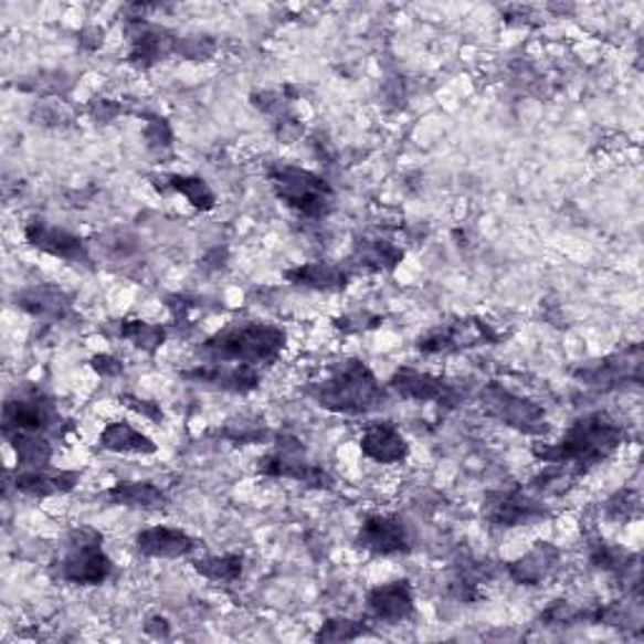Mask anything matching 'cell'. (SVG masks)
Masks as SVG:
<instances>
[{
    "label": "cell",
    "instance_id": "1",
    "mask_svg": "<svg viewBox=\"0 0 644 644\" xmlns=\"http://www.w3.org/2000/svg\"><path fill=\"white\" fill-rule=\"evenodd\" d=\"M627 441V431L606 413H589L569 425L557 443H534L531 453L543 464H564L579 476L604 464Z\"/></svg>",
    "mask_w": 644,
    "mask_h": 644
},
{
    "label": "cell",
    "instance_id": "2",
    "mask_svg": "<svg viewBox=\"0 0 644 644\" xmlns=\"http://www.w3.org/2000/svg\"><path fill=\"white\" fill-rule=\"evenodd\" d=\"M330 413L368 415L386 403V388L362 360H345L307 390Z\"/></svg>",
    "mask_w": 644,
    "mask_h": 644
},
{
    "label": "cell",
    "instance_id": "3",
    "mask_svg": "<svg viewBox=\"0 0 644 644\" xmlns=\"http://www.w3.org/2000/svg\"><path fill=\"white\" fill-rule=\"evenodd\" d=\"M287 332L267 323L230 325L199 345L204 362H242V366H270L285 350Z\"/></svg>",
    "mask_w": 644,
    "mask_h": 644
},
{
    "label": "cell",
    "instance_id": "4",
    "mask_svg": "<svg viewBox=\"0 0 644 644\" xmlns=\"http://www.w3.org/2000/svg\"><path fill=\"white\" fill-rule=\"evenodd\" d=\"M114 574V561L104 551L102 531L91 526H78L68 531L63 543V557L56 564V577L68 584L98 587Z\"/></svg>",
    "mask_w": 644,
    "mask_h": 644
},
{
    "label": "cell",
    "instance_id": "5",
    "mask_svg": "<svg viewBox=\"0 0 644 644\" xmlns=\"http://www.w3.org/2000/svg\"><path fill=\"white\" fill-rule=\"evenodd\" d=\"M270 184L279 202L305 220H325L335 207V192L328 181L303 167H272Z\"/></svg>",
    "mask_w": 644,
    "mask_h": 644
},
{
    "label": "cell",
    "instance_id": "6",
    "mask_svg": "<svg viewBox=\"0 0 644 644\" xmlns=\"http://www.w3.org/2000/svg\"><path fill=\"white\" fill-rule=\"evenodd\" d=\"M257 471L270 478H293L310 488H332L335 478L320 464L307 458L305 446L295 435L279 433L275 439V448L267 456L260 458Z\"/></svg>",
    "mask_w": 644,
    "mask_h": 644
},
{
    "label": "cell",
    "instance_id": "7",
    "mask_svg": "<svg viewBox=\"0 0 644 644\" xmlns=\"http://www.w3.org/2000/svg\"><path fill=\"white\" fill-rule=\"evenodd\" d=\"M61 411L53 398L41 393L39 388H21L8 398L3 405V435L13 433H61Z\"/></svg>",
    "mask_w": 644,
    "mask_h": 644
},
{
    "label": "cell",
    "instance_id": "8",
    "mask_svg": "<svg viewBox=\"0 0 644 644\" xmlns=\"http://www.w3.org/2000/svg\"><path fill=\"white\" fill-rule=\"evenodd\" d=\"M478 403H481V411H484V415H488V419L509 425V429L519 433L541 435L549 431L547 413H543L541 405L529 401V398L511 393L509 388H504L498 383H488L481 388Z\"/></svg>",
    "mask_w": 644,
    "mask_h": 644
},
{
    "label": "cell",
    "instance_id": "9",
    "mask_svg": "<svg viewBox=\"0 0 644 644\" xmlns=\"http://www.w3.org/2000/svg\"><path fill=\"white\" fill-rule=\"evenodd\" d=\"M498 335L492 323L481 320V317H471V320H456V323H443L439 328L429 330L419 338V350L425 356H446V352H458L471 345L481 342H498Z\"/></svg>",
    "mask_w": 644,
    "mask_h": 644
},
{
    "label": "cell",
    "instance_id": "10",
    "mask_svg": "<svg viewBox=\"0 0 644 644\" xmlns=\"http://www.w3.org/2000/svg\"><path fill=\"white\" fill-rule=\"evenodd\" d=\"M547 516V506L537 498L526 496L519 486L498 488V492L486 494L484 498V519L492 526H498V529H514V526L541 521Z\"/></svg>",
    "mask_w": 644,
    "mask_h": 644
},
{
    "label": "cell",
    "instance_id": "11",
    "mask_svg": "<svg viewBox=\"0 0 644 644\" xmlns=\"http://www.w3.org/2000/svg\"><path fill=\"white\" fill-rule=\"evenodd\" d=\"M358 547L376 557L408 555L413 549V531L405 519L395 514H373L360 524Z\"/></svg>",
    "mask_w": 644,
    "mask_h": 644
},
{
    "label": "cell",
    "instance_id": "12",
    "mask_svg": "<svg viewBox=\"0 0 644 644\" xmlns=\"http://www.w3.org/2000/svg\"><path fill=\"white\" fill-rule=\"evenodd\" d=\"M23 234H25V240H29V244H33L35 250L45 252V255L59 257L63 262H68V265L86 267V270L94 265L86 242L76 237V234H71L68 230H61V226L56 224H51L45 220H31L29 224H25Z\"/></svg>",
    "mask_w": 644,
    "mask_h": 644
},
{
    "label": "cell",
    "instance_id": "13",
    "mask_svg": "<svg viewBox=\"0 0 644 644\" xmlns=\"http://www.w3.org/2000/svg\"><path fill=\"white\" fill-rule=\"evenodd\" d=\"M644 356L640 345H632L624 352H614L610 358L594 360L592 366L577 370V378L584 380L587 386H597L604 390L622 388L627 383H640L642 380Z\"/></svg>",
    "mask_w": 644,
    "mask_h": 644
},
{
    "label": "cell",
    "instance_id": "14",
    "mask_svg": "<svg viewBox=\"0 0 644 644\" xmlns=\"http://www.w3.org/2000/svg\"><path fill=\"white\" fill-rule=\"evenodd\" d=\"M390 388H393L398 395L408 398V401L439 403L448 408L461 403V390L453 383H448L446 378L421 373V370H413V368L395 370L393 378H390Z\"/></svg>",
    "mask_w": 644,
    "mask_h": 644
},
{
    "label": "cell",
    "instance_id": "15",
    "mask_svg": "<svg viewBox=\"0 0 644 644\" xmlns=\"http://www.w3.org/2000/svg\"><path fill=\"white\" fill-rule=\"evenodd\" d=\"M184 380H192L197 386H207L224 393H252L260 386V370L255 366H242V362H202L199 368L184 370Z\"/></svg>",
    "mask_w": 644,
    "mask_h": 644
},
{
    "label": "cell",
    "instance_id": "16",
    "mask_svg": "<svg viewBox=\"0 0 644 644\" xmlns=\"http://www.w3.org/2000/svg\"><path fill=\"white\" fill-rule=\"evenodd\" d=\"M129 39H131L129 63L139 68L157 66L159 61H165L169 53L177 51V41H179L169 31L144 23L139 21V18H134V21L129 23Z\"/></svg>",
    "mask_w": 644,
    "mask_h": 644
},
{
    "label": "cell",
    "instance_id": "17",
    "mask_svg": "<svg viewBox=\"0 0 644 644\" xmlns=\"http://www.w3.org/2000/svg\"><path fill=\"white\" fill-rule=\"evenodd\" d=\"M413 610H415L413 587L411 582H405V579H398V582H388V584L370 589L368 612L373 614L378 622H388V624L405 622L413 616Z\"/></svg>",
    "mask_w": 644,
    "mask_h": 644
},
{
    "label": "cell",
    "instance_id": "18",
    "mask_svg": "<svg viewBox=\"0 0 644 644\" xmlns=\"http://www.w3.org/2000/svg\"><path fill=\"white\" fill-rule=\"evenodd\" d=\"M136 549L154 559H181L197 549V539L171 526H151L136 534Z\"/></svg>",
    "mask_w": 644,
    "mask_h": 644
},
{
    "label": "cell",
    "instance_id": "19",
    "mask_svg": "<svg viewBox=\"0 0 644 644\" xmlns=\"http://www.w3.org/2000/svg\"><path fill=\"white\" fill-rule=\"evenodd\" d=\"M559 559H561L559 547H555V543H549V541H539V543H534L524 557L511 561V564L506 567V571H509V577L516 584L539 587L543 579H549L551 574H555V569L559 567Z\"/></svg>",
    "mask_w": 644,
    "mask_h": 644
},
{
    "label": "cell",
    "instance_id": "20",
    "mask_svg": "<svg viewBox=\"0 0 644 644\" xmlns=\"http://www.w3.org/2000/svg\"><path fill=\"white\" fill-rule=\"evenodd\" d=\"M360 451L376 464H401L408 458V441L393 423H370L360 435Z\"/></svg>",
    "mask_w": 644,
    "mask_h": 644
},
{
    "label": "cell",
    "instance_id": "21",
    "mask_svg": "<svg viewBox=\"0 0 644 644\" xmlns=\"http://www.w3.org/2000/svg\"><path fill=\"white\" fill-rule=\"evenodd\" d=\"M15 305L35 320L59 323L71 315V297L53 285H35L15 295Z\"/></svg>",
    "mask_w": 644,
    "mask_h": 644
},
{
    "label": "cell",
    "instance_id": "22",
    "mask_svg": "<svg viewBox=\"0 0 644 644\" xmlns=\"http://www.w3.org/2000/svg\"><path fill=\"white\" fill-rule=\"evenodd\" d=\"M81 474L76 471H49V468H21L13 478L15 488L25 496L49 498L59 494H68L78 484Z\"/></svg>",
    "mask_w": 644,
    "mask_h": 644
},
{
    "label": "cell",
    "instance_id": "23",
    "mask_svg": "<svg viewBox=\"0 0 644 644\" xmlns=\"http://www.w3.org/2000/svg\"><path fill=\"white\" fill-rule=\"evenodd\" d=\"M285 279L297 287L317 289V293H340L350 283V272L332 262H307V265L287 270Z\"/></svg>",
    "mask_w": 644,
    "mask_h": 644
},
{
    "label": "cell",
    "instance_id": "24",
    "mask_svg": "<svg viewBox=\"0 0 644 644\" xmlns=\"http://www.w3.org/2000/svg\"><path fill=\"white\" fill-rule=\"evenodd\" d=\"M405 250L383 237H362L352 247V265L370 272H390L401 265Z\"/></svg>",
    "mask_w": 644,
    "mask_h": 644
},
{
    "label": "cell",
    "instance_id": "25",
    "mask_svg": "<svg viewBox=\"0 0 644 644\" xmlns=\"http://www.w3.org/2000/svg\"><path fill=\"white\" fill-rule=\"evenodd\" d=\"M106 498L126 509H161L167 506V494L151 481H119L106 492Z\"/></svg>",
    "mask_w": 644,
    "mask_h": 644
},
{
    "label": "cell",
    "instance_id": "26",
    "mask_svg": "<svg viewBox=\"0 0 644 644\" xmlns=\"http://www.w3.org/2000/svg\"><path fill=\"white\" fill-rule=\"evenodd\" d=\"M98 443H102V448L112 453H141V456H147V453L157 451V443H154L147 433L136 431L131 423L124 421L108 423L102 431Z\"/></svg>",
    "mask_w": 644,
    "mask_h": 644
},
{
    "label": "cell",
    "instance_id": "27",
    "mask_svg": "<svg viewBox=\"0 0 644 644\" xmlns=\"http://www.w3.org/2000/svg\"><path fill=\"white\" fill-rule=\"evenodd\" d=\"M6 441L13 446L21 468H49L51 456H53V446H51L49 435L13 433V435H8Z\"/></svg>",
    "mask_w": 644,
    "mask_h": 644
},
{
    "label": "cell",
    "instance_id": "28",
    "mask_svg": "<svg viewBox=\"0 0 644 644\" xmlns=\"http://www.w3.org/2000/svg\"><path fill=\"white\" fill-rule=\"evenodd\" d=\"M167 187L175 189L177 194L187 199L189 204L199 212H210L217 207V194L210 189V184L202 177H189V175H171L167 177Z\"/></svg>",
    "mask_w": 644,
    "mask_h": 644
},
{
    "label": "cell",
    "instance_id": "29",
    "mask_svg": "<svg viewBox=\"0 0 644 644\" xmlns=\"http://www.w3.org/2000/svg\"><path fill=\"white\" fill-rule=\"evenodd\" d=\"M589 559H592V564L597 569L610 571V574H616V577H627L630 571H634L640 567L637 557L627 555V551L620 549V547H612L610 541H597L592 547V555H589Z\"/></svg>",
    "mask_w": 644,
    "mask_h": 644
},
{
    "label": "cell",
    "instance_id": "30",
    "mask_svg": "<svg viewBox=\"0 0 644 644\" xmlns=\"http://www.w3.org/2000/svg\"><path fill=\"white\" fill-rule=\"evenodd\" d=\"M119 335L144 352H157L167 342V328L147 320H122Z\"/></svg>",
    "mask_w": 644,
    "mask_h": 644
},
{
    "label": "cell",
    "instance_id": "31",
    "mask_svg": "<svg viewBox=\"0 0 644 644\" xmlns=\"http://www.w3.org/2000/svg\"><path fill=\"white\" fill-rule=\"evenodd\" d=\"M199 574L212 579V582H237L244 569V557L240 555H222V557H204L194 561Z\"/></svg>",
    "mask_w": 644,
    "mask_h": 644
},
{
    "label": "cell",
    "instance_id": "32",
    "mask_svg": "<svg viewBox=\"0 0 644 644\" xmlns=\"http://www.w3.org/2000/svg\"><path fill=\"white\" fill-rule=\"evenodd\" d=\"M220 435L226 441L237 443V446H252V443L267 441L270 431L260 419H252V415H237V419H230L222 425Z\"/></svg>",
    "mask_w": 644,
    "mask_h": 644
},
{
    "label": "cell",
    "instance_id": "33",
    "mask_svg": "<svg viewBox=\"0 0 644 644\" xmlns=\"http://www.w3.org/2000/svg\"><path fill=\"white\" fill-rule=\"evenodd\" d=\"M577 478L579 474L574 468H569L564 464H549L537 478L531 481V488L547 496H559V494H567L569 488L577 484Z\"/></svg>",
    "mask_w": 644,
    "mask_h": 644
},
{
    "label": "cell",
    "instance_id": "34",
    "mask_svg": "<svg viewBox=\"0 0 644 644\" xmlns=\"http://www.w3.org/2000/svg\"><path fill=\"white\" fill-rule=\"evenodd\" d=\"M368 634V627L358 620H348V616H335L328 620L315 634V642H352Z\"/></svg>",
    "mask_w": 644,
    "mask_h": 644
},
{
    "label": "cell",
    "instance_id": "35",
    "mask_svg": "<svg viewBox=\"0 0 644 644\" xmlns=\"http://www.w3.org/2000/svg\"><path fill=\"white\" fill-rule=\"evenodd\" d=\"M640 509H642L640 494L632 492V488H622V492H616L610 502H606L604 514H606V519L627 524L632 519H637Z\"/></svg>",
    "mask_w": 644,
    "mask_h": 644
},
{
    "label": "cell",
    "instance_id": "36",
    "mask_svg": "<svg viewBox=\"0 0 644 644\" xmlns=\"http://www.w3.org/2000/svg\"><path fill=\"white\" fill-rule=\"evenodd\" d=\"M33 119L35 124L43 126H68L74 122V114H71V108L59 102V98H43V102L33 108Z\"/></svg>",
    "mask_w": 644,
    "mask_h": 644
},
{
    "label": "cell",
    "instance_id": "37",
    "mask_svg": "<svg viewBox=\"0 0 644 644\" xmlns=\"http://www.w3.org/2000/svg\"><path fill=\"white\" fill-rule=\"evenodd\" d=\"M217 51V41L212 35H187V39H179L177 41V53H181L187 61H207L212 59Z\"/></svg>",
    "mask_w": 644,
    "mask_h": 644
},
{
    "label": "cell",
    "instance_id": "38",
    "mask_svg": "<svg viewBox=\"0 0 644 644\" xmlns=\"http://www.w3.org/2000/svg\"><path fill=\"white\" fill-rule=\"evenodd\" d=\"M144 139H147L149 149L154 151H161V149H169L171 147V139H175V134H171V126L167 119H161V116H151L147 129H144Z\"/></svg>",
    "mask_w": 644,
    "mask_h": 644
},
{
    "label": "cell",
    "instance_id": "39",
    "mask_svg": "<svg viewBox=\"0 0 644 644\" xmlns=\"http://www.w3.org/2000/svg\"><path fill=\"white\" fill-rule=\"evenodd\" d=\"M252 104H255V108H260L262 114L270 116L272 122L287 114L285 96L277 94V91H262V94H252Z\"/></svg>",
    "mask_w": 644,
    "mask_h": 644
},
{
    "label": "cell",
    "instance_id": "40",
    "mask_svg": "<svg viewBox=\"0 0 644 644\" xmlns=\"http://www.w3.org/2000/svg\"><path fill=\"white\" fill-rule=\"evenodd\" d=\"M272 124H275V134H277V139L283 144H293V141H297L303 136V124L297 122L293 114L279 116V119H275Z\"/></svg>",
    "mask_w": 644,
    "mask_h": 644
},
{
    "label": "cell",
    "instance_id": "41",
    "mask_svg": "<svg viewBox=\"0 0 644 644\" xmlns=\"http://www.w3.org/2000/svg\"><path fill=\"white\" fill-rule=\"evenodd\" d=\"M119 114H122V106L112 102V98H94V102H91V116H94L96 122L108 124V122H114Z\"/></svg>",
    "mask_w": 644,
    "mask_h": 644
},
{
    "label": "cell",
    "instance_id": "42",
    "mask_svg": "<svg viewBox=\"0 0 644 644\" xmlns=\"http://www.w3.org/2000/svg\"><path fill=\"white\" fill-rule=\"evenodd\" d=\"M91 368L102 378H119L124 373V362L114 356H96L91 360Z\"/></svg>",
    "mask_w": 644,
    "mask_h": 644
},
{
    "label": "cell",
    "instance_id": "43",
    "mask_svg": "<svg viewBox=\"0 0 644 644\" xmlns=\"http://www.w3.org/2000/svg\"><path fill=\"white\" fill-rule=\"evenodd\" d=\"M122 401L131 408V411L136 413H141L144 419H151V421H161L165 419V413H161V408L157 403H151V401H141V398H136V395H124Z\"/></svg>",
    "mask_w": 644,
    "mask_h": 644
},
{
    "label": "cell",
    "instance_id": "44",
    "mask_svg": "<svg viewBox=\"0 0 644 644\" xmlns=\"http://www.w3.org/2000/svg\"><path fill=\"white\" fill-rule=\"evenodd\" d=\"M144 630H147L151 637H169V622L165 620V616H151Z\"/></svg>",
    "mask_w": 644,
    "mask_h": 644
}]
</instances>
